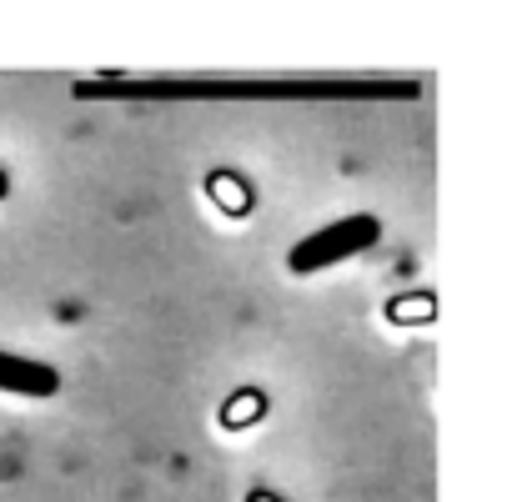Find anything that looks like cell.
I'll return each mask as SVG.
<instances>
[{"label": "cell", "mask_w": 512, "mask_h": 502, "mask_svg": "<svg viewBox=\"0 0 512 502\" xmlns=\"http://www.w3.org/2000/svg\"><path fill=\"white\" fill-rule=\"evenodd\" d=\"M81 101H101V96H146V101H387V96H417L412 81H221V76H181V81H126V76H106V81H81L76 86Z\"/></svg>", "instance_id": "obj_1"}, {"label": "cell", "mask_w": 512, "mask_h": 502, "mask_svg": "<svg viewBox=\"0 0 512 502\" xmlns=\"http://www.w3.org/2000/svg\"><path fill=\"white\" fill-rule=\"evenodd\" d=\"M382 241V221L372 211H347L317 231H307L292 251H287V272L292 277H312V272H327L337 262H352L362 251H372Z\"/></svg>", "instance_id": "obj_2"}, {"label": "cell", "mask_w": 512, "mask_h": 502, "mask_svg": "<svg viewBox=\"0 0 512 502\" xmlns=\"http://www.w3.org/2000/svg\"><path fill=\"white\" fill-rule=\"evenodd\" d=\"M0 392L56 397L61 392V372L51 362H36V357H21V352H0Z\"/></svg>", "instance_id": "obj_3"}]
</instances>
